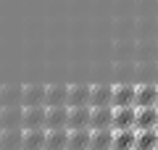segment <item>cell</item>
Segmentation results:
<instances>
[{
  "instance_id": "1",
  "label": "cell",
  "mask_w": 158,
  "mask_h": 150,
  "mask_svg": "<svg viewBox=\"0 0 158 150\" xmlns=\"http://www.w3.org/2000/svg\"><path fill=\"white\" fill-rule=\"evenodd\" d=\"M113 108H137V84H116L113 87Z\"/></svg>"
},
{
  "instance_id": "2",
  "label": "cell",
  "mask_w": 158,
  "mask_h": 150,
  "mask_svg": "<svg viewBox=\"0 0 158 150\" xmlns=\"http://www.w3.org/2000/svg\"><path fill=\"white\" fill-rule=\"evenodd\" d=\"M48 132V108H24V132Z\"/></svg>"
},
{
  "instance_id": "3",
  "label": "cell",
  "mask_w": 158,
  "mask_h": 150,
  "mask_svg": "<svg viewBox=\"0 0 158 150\" xmlns=\"http://www.w3.org/2000/svg\"><path fill=\"white\" fill-rule=\"evenodd\" d=\"M113 132L137 129V108H113Z\"/></svg>"
},
{
  "instance_id": "4",
  "label": "cell",
  "mask_w": 158,
  "mask_h": 150,
  "mask_svg": "<svg viewBox=\"0 0 158 150\" xmlns=\"http://www.w3.org/2000/svg\"><path fill=\"white\" fill-rule=\"evenodd\" d=\"M69 108H92V87L74 84L69 90Z\"/></svg>"
},
{
  "instance_id": "5",
  "label": "cell",
  "mask_w": 158,
  "mask_h": 150,
  "mask_svg": "<svg viewBox=\"0 0 158 150\" xmlns=\"http://www.w3.org/2000/svg\"><path fill=\"white\" fill-rule=\"evenodd\" d=\"M24 108H48V87L42 84L24 87Z\"/></svg>"
},
{
  "instance_id": "6",
  "label": "cell",
  "mask_w": 158,
  "mask_h": 150,
  "mask_svg": "<svg viewBox=\"0 0 158 150\" xmlns=\"http://www.w3.org/2000/svg\"><path fill=\"white\" fill-rule=\"evenodd\" d=\"M82 129H90L92 132V108H71L69 132H82Z\"/></svg>"
},
{
  "instance_id": "7",
  "label": "cell",
  "mask_w": 158,
  "mask_h": 150,
  "mask_svg": "<svg viewBox=\"0 0 158 150\" xmlns=\"http://www.w3.org/2000/svg\"><path fill=\"white\" fill-rule=\"evenodd\" d=\"M113 108H92V132H113Z\"/></svg>"
},
{
  "instance_id": "8",
  "label": "cell",
  "mask_w": 158,
  "mask_h": 150,
  "mask_svg": "<svg viewBox=\"0 0 158 150\" xmlns=\"http://www.w3.org/2000/svg\"><path fill=\"white\" fill-rule=\"evenodd\" d=\"M137 108H158V84H137Z\"/></svg>"
},
{
  "instance_id": "9",
  "label": "cell",
  "mask_w": 158,
  "mask_h": 150,
  "mask_svg": "<svg viewBox=\"0 0 158 150\" xmlns=\"http://www.w3.org/2000/svg\"><path fill=\"white\" fill-rule=\"evenodd\" d=\"M0 129H24V106H13V108H3V121Z\"/></svg>"
},
{
  "instance_id": "10",
  "label": "cell",
  "mask_w": 158,
  "mask_h": 150,
  "mask_svg": "<svg viewBox=\"0 0 158 150\" xmlns=\"http://www.w3.org/2000/svg\"><path fill=\"white\" fill-rule=\"evenodd\" d=\"M69 116H71V108H48V132L69 129Z\"/></svg>"
},
{
  "instance_id": "11",
  "label": "cell",
  "mask_w": 158,
  "mask_h": 150,
  "mask_svg": "<svg viewBox=\"0 0 158 150\" xmlns=\"http://www.w3.org/2000/svg\"><path fill=\"white\" fill-rule=\"evenodd\" d=\"M69 90L66 84H53L48 87V108H69Z\"/></svg>"
},
{
  "instance_id": "12",
  "label": "cell",
  "mask_w": 158,
  "mask_h": 150,
  "mask_svg": "<svg viewBox=\"0 0 158 150\" xmlns=\"http://www.w3.org/2000/svg\"><path fill=\"white\" fill-rule=\"evenodd\" d=\"M92 108H113V87L95 84L92 87Z\"/></svg>"
},
{
  "instance_id": "13",
  "label": "cell",
  "mask_w": 158,
  "mask_h": 150,
  "mask_svg": "<svg viewBox=\"0 0 158 150\" xmlns=\"http://www.w3.org/2000/svg\"><path fill=\"white\" fill-rule=\"evenodd\" d=\"M158 129V108H137V132Z\"/></svg>"
},
{
  "instance_id": "14",
  "label": "cell",
  "mask_w": 158,
  "mask_h": 150,
  "mask_svg": "<svg viewBox=\"0 0 158 150\" xmlns=\"http://www.w3.org/2000/svg\"><path fill=\"white\" fill-rule=\"evenodd\" d=\"M24 150H48V132H24Z\"/></svg>"
},
{
  "instance_id": "15",
  "label": "cell",
  "mask_w": 158,
  "mask_h": 150,
  "mask_svg": "<svg viewBox=\"0 0 158 150\" xmlns=\"http://www.w3.org/2000/svg\"><path fill=\"white\" fill-rule=\"evenodd\" d=\"M0 106L3 108H13V106H24V87H3L0 95Z\"/></svg>"
},
{
  "instance_id": "16",
  "label": "cell",
  "mask_w": 158,
  "mask_h": 150,
  "mask_svg": "<svg viewBox=\"0 0 158 150\" xmlns=\"http://www.w3.org/2000/svg\"><path fill=\"white\" fill-rule=\"evenodd\" d=\"M0 150H24V129H6Z\"/></svg>"
},
{
  "instance_id": "17",
  "label": "cell",
  "mask_w": 158,
  "mask_h": 150,
  "mask_svg": "<svg viewBox=\"0 0 158 150\" xmlns=\"http://www.w3.org/2000/svg\"><path fill=\"white\" fill-rule=\"evenodd\" d=\"M69 142H71V132L69 129L48 132V150H69Z\"/></svg>"
},
{
  "instance_id": "18",
  "label": "cell",
  "mask_w": 158,
  "mask_h": 150,
  "mask_svg": "<svg viewBox=\"0 0 158 150\" xmlns=\"http://www.w3.org/2000/svg\"><path fill=\"white\" fill-rule=\"evenodd\" d=\"M113 150H137V129H129V132H116Z\"/></svg>"
},
{
  "instance_id": "19",
  "label": "cell",
  "mask_w": 158,
  "mask_h": 150,
  "mask_svg": "<svg viewBox=\"0 0 158 150\" xmlns=\"http://www.w3.org/2000/svg\"><path fill=\"white\" fill-rule=\"evenodd\" d=\"M69 150H92V132L82 129V132H71V142Z\"/></svg>"
},
{
  "instance_id": "20",
  "label": "cell",
  "mask_w": 158,
  "mask_h": 150,
  "mask_svg": "<svg viewBox=\"0 0 158 150\" xmlns=\"http://www.w3.org/2000/svg\"><path fill=\"white\" fill-rule=\"evenodd\" d=\"M137 150H158V129L137 132Z\"/></svg>"
},
{
  "instance_id": "21",
  "label": "cell",
  "mask_w": 158,
  "mask_h": 150,
  "mask_svg": "<svg viewBox=\"0 0 158 150\" xmlns=\"http://www.w3.org/2000/svg\"><path fill=\"white\" fill-rule=\"evenodd\" d=\"M116 132H92V150H113Z\"/></svg>"
},
{
  "instance_id": "22",
  "label": "cell",
  "mask_w": 158,
  "mask_h": 150,
  "mask_svg": "<svg viewBox=\"0 0 158 150\" xmlns=\"http://www.w3.org/2000/svg\"><path fill=\"white\" fill-rule=\"evenodd\" d=\"M0 145H3V129H0Z\"/></svg>"
},
{
  "instance_id": "23",
  "label": "cell",
  "mask_w": 158,
  "mask_h": 150,
  "mask_svg": "<svg viewBox=\"0 0 158 150\" xmlns=\"http://www.w3.org/2000/svg\"><path fill=\"white\" fill-rule=\"evenodd\" d=\"M0 121H3V106H0Z\"/></svg>"
},
{
  "instance_id": "24",
  "label": "cell",
  "mask_w": 158,
  "mask_h": 150,
  "mask_svg": "<svg viewBox=\"0 0 158 150\" xmlns=\"http://www.w3.org/2000/svg\"><path fill=\"white\" fill-rule=\"evenodd\" d=\"M0 95H3V87H0Z\"/></svg>"
}]
</instances>
